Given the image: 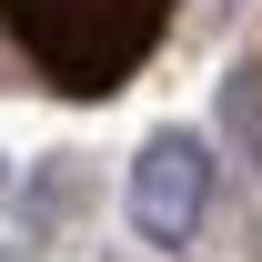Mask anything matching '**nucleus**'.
<instances>
[{
    "mask_svg": "<svg viewBox=\"0 0 262 262\" xmlns=\"http://www.w3.org/2000/svg\"><path fill=\"white\" fill-rule=\"evenodd\" d=\"M202 171H212V162H202V141H182V131L151 141V162H141V182H131V212L162 232V242H182L192 212H202Z\"/></svg>",
    "mask_w": 262,
    "mask_h": 262,
    "instance_id": "obj_1",
    "label": "nucleus"
}]
</instances>
